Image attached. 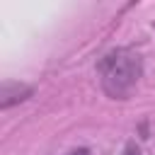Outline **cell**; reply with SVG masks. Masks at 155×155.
<instances>
[{"instance_id":"cell-4","label":"cell","mask_w":155,"mask_h":155,"mask_svg":"<svg viewBox=\"0 0 155 155\" xmlns=\"http://www.w3.org/2000/svg\"><path fill=\"white\" fill-rule=\"evenodd\" d=\"M70 155H90V150H85V148H80V150H75V153H70Z\"/></svg>"},{"instance_id":"cell-1","label":"cell","mask_w":155,"mask_h":155,"mask_svg":"<svg viewBox=\"0 0 155 155\" xmlns=\"http://www.w3.org/2000/svg\"><path fill=\"white\" fill-rule=\"evenodd\" d=\"M97 73L102 90L111 99H126L140 80L143 61L131 48H114L107 56H102V61L97 63Z\"/></svg>"},{"instance_id":"cell-3","label":"cell","mask_w":155,"mask_h":155,"mask_svg":"<svg viewBox=\"0 0 155 155\" xmlns=\"http://www.w3.org/2000/svg\"><path fill=\"white\" fill-rule=\"evenodd\" d=\"M121 155H140V150H138V145L136 143H128L126 148H124V153Z\"/></svg>"},{"instance_id":"cell-2","label":"cell","mask_w":155,"mask_h":155,"mask_svg":"<svg viewBox=\"0 0 155 155\" xmlns=\"http://www.w3.org/2000/svg\"><path fill=\"white\" fill-rule=\"evenodd\" d=\"M29 94H31V87L19 85V82H5V85H2V90H0V107H2V109H7V107H12L15 102L27 99Z\"/></svg>"}]
</instances>
